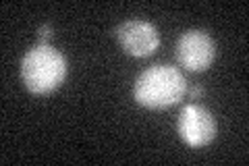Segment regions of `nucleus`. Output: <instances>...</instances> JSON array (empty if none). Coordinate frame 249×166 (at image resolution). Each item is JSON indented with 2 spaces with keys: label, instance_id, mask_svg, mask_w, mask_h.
<instances>
[{
  "label": "nucleus",
  "instance_id": "39448f33",
  "mask_svg": "<svg viewBox=\"0 0 249 166\" xmlns=\"http://www.w3.org/2000/svg\"><path fill=\"white\" fill-rule=\"evenodd\" d=\"M116 39H119L124 54L135 56V58L150 56L160 46L158 29H156L152 23L142 21V19L124 21L123 25H119V29H116Z\"/></svg>",
  "mask_w": 249,
  "mask_h": 166
},
{
  "label": "nucleus",
  "instance_id": "f03ea898",
  "mask_svg": "<svg viewBox=\"0 0 249 166\" xmlns=\"http://www.w3.org/2000/svg\"><path fill=\"white\" fill-rule=\"evenodd\" d=\"M187 93V81L177 67L154 65L137 77L133 96L137 104L145 108L160 110L178 104Z\"/></svg>",
  "mask_w": 249,
  "mask_h": 166
},
{
  "label": "nucleus",
  "instance_id": "423d86ee",
  "mask_svg": "<svg viewBox=\"0 0 249 166\" xmlns=\"http://www.w3.org/2000/svg\"><path fill=\"white\" fill-rule=\"evenodd\" d=\"M50 37H52V25L44 23V25H40V29H37V44H48Z\"/></svg>",
  "mask_w": 249,
  "mask_h": 166
},
{
  "label": "nucleus",
  "instance_id": "20e7f679",
  "mask_svg": "<svg viewBox=\"0 0 249 166\" xmlns=\"http://www.w3.org/2000/svg\"><path fill=\"white\" fill-rule=\"evenodd\" d=\"M177 133L189 148H204L216 137V121L206 106L187 104L178 114Z\"/></svg>",
  "mask_w": 249,
  "mask_h": 166
},
{
  "label": "nucleus",
  "instance_id": "f257e3e1",
  "mask_svg": "<svg viewBox=\"0 0 249 166\" xmlns=\"http://www.w3.org/2000/svg\"><path fill=\"white\" fill-rule=\"evenodd\" d=\"M67 77V60L50 44H36L21 58L23 85L36 96H48L58 90Z\"/></svg>",
  "mask_w": 249,
  "mask_h": 166
},
{
  "label": "nucleus",
  "instance_id": "0eeeda50",
  "mask_svg": "<svg viewBox=\"0 0 249 166\" xmlns=\"http://www.w3.org/2000/svg\"><path fill=\"white\" fill-rule=\"evenodd\" d=\"M189 96H191V100H197V98L204 96V90H201L199 85H193V88L189 90Z\"/></svg>",
  "mask_w": 249,
  "mask_h": 166
},
{
  "label": "nucleus",
  "instance_id": "7ed1b4c3",
  "mask_svg": "<svg viewBox=\"0 0 249 166\" xmlns=\"http://www.w3.org/2000/svg\"><path fill=\"white\" fill-rule=\"evenodd\" d=\"M175 52L181 67L191 71V73H201V71L212 67L216 56V46L208 31L191 29L178 37Z\"/></svg>",
  "mask_w": 249,
  "mask_h": 166
}]
</instances>
